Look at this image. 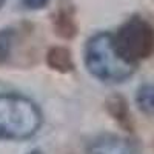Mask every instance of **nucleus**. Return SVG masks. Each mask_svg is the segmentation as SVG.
Segmentation results:
<instances>
[{"instance_id":"1","label":"nucleus","mask_w":154,"mask_h":154,"mask_svg":"<svg viewBox=\"0 0 154 154\" xmlns=\"http://www.w3.org/2000/svg\"><path fill=\"white\" fill-rule=\"evenodd\" d=\"M85 65L96 79L106 83H120L133 75L136 65L123 60L114 46L112 34L99 32L86 42Z\"/></svg>"},{"instance_id":"2","label":"nucleus","mask_w":154,"mask_h":154,"mask_svg":"<svg viewBox=\"0 0 154 154\" xmlns=\"http://www.w3.org/2000/svg\"><path fill=\"white\" fill-rule=\"evenodd\" d=\"M40 125L42 112L31 99L14 93H0V139H29Z\"/></svg>"},{"instance_id":"3","label":"nucleus","mask_w":154,"mask_h":154,"mask_svg":"<svg viewBox=\"0 0 154 154\" xmlns=\"http://www.w3.org/2000/svg\"><path fill=\"white\" fill-rule=\"evenodd\" d=\"M112 38L119 56L131 65H137L154 53V28L139 16L126 20Z\"/></svg>"},{"instance_id":"4","label":"nucleus","mask_w":154,"mask_h":154,"mask_svg":"<svg viewBox=\"0 0 154 154\" xmlns=\"http://www.w3.org/2000/svg\"><path fill=\"white\" fill-rule=\"evenodd\" d=\"M86 154H142L133 140L117 134H100L86 148Z\"/></svg>"},{"instance_id":"5","label":"nucleus","mask_w":154,"mask_h":154,"mask_svg":"<svg viewBox=\"0 0 154 154\" xmlns=\"http://www.w3.org/2000/svg\"><path fill=\"white\" fill-rule=\"evenodd\" d=\"M53 25L56 32L63 38H72L77 34L75 12L71 3H63L57 8L53 17Z\"/></svg>"},{"instance_id":"6","label":"nucleus","mask_w":154,"mask_h":154,"mask_svg":"<svg viewBox=\"0 0 154 154\" xmlns=\"http://www.w3.org/2000/svg\"><path fill=\"white\" fill-rule=\"evenodd\" d=\"M46 63L51 69L59 71V72H69L74 69V62H72L69 49L63 46L51 48L46 54Z\"/></svg>"},{"instance_id":"7","label":"nucleus","mask_w":154,"mask_h":154,"mask_svg":"<svg viewBox=\"0 0 154 154\" xmlns=\"http://www.w3.org/2000/svg\"><path fill=\"white\" fill-rule=\"evenodd\" d=\"M106 108H108L109 114L125 130H128V131L133 130V122H131L130 109H128V103L122 96H111L106 100Z\"/></svg>"},{"instance_id":"8","label":"nucleus","mask_w":154,"mask_h":154,"mask_svg":"<svg viewBox=\"0 0 154 154\" xmlns=\"http://www.w3.org/2000/svg\"><path fill=\"white\" fill-rule=\"evenodd\" d=\"M136 105L146 116H154V85L143 83L136 93Z\"/></svg>"},{"instance_id":"9","label":"nucleus","mask_w":154,"mask_h":154,"mask_svg":"<svg viewBox=\"0 0 154 154\" xmlns=\"http://www.w3.org/2000/svg\"><path fill=\"white\" fill-rule=\"evenodd\" d=\"M16 40V31L11 28L0 29V63H3L8 60L12 45Z\"/></svg>"},{"instance_id":"10","label":"nucleus","mask_w":154,"mask_h":154,"mask_svg":"<svg viewBox=\"0 0 154 154\" xmlns=\"http://www.w3.org/2000/svg\"><path fill=\"white\" fill-rule=\"evenodd\" d=\"M49 3V0H22V5L26 8V9H42Z\"/></svg>"},{"instance_id":"11","label":"nucleus","mask_w":154,"mask_h":154,"mask_svg":"<svg viewBox=\"0 0 154 154\" xmlns=\"http://www.w3.org/2000/svg\"><path fill=\"white\" fill-rule=\"evenodd\" d=\"M28 154H42V151H38V149H34V151H31V152H28Z\"/></svg>"},{"instance_id":"12","label":"nucleus","mask_w":154,"mask_h":154,"mask_svg":"<svg viewBox=\"0 0 154 154\" xmlns=\"http://www.w3.org/2000/svg\"><path fill=\"white\" fill-rule=\"evenodd\" d=\"M6 3V0H0V9H2L3 8V5Z\"/></svg>"}]
</instances>
